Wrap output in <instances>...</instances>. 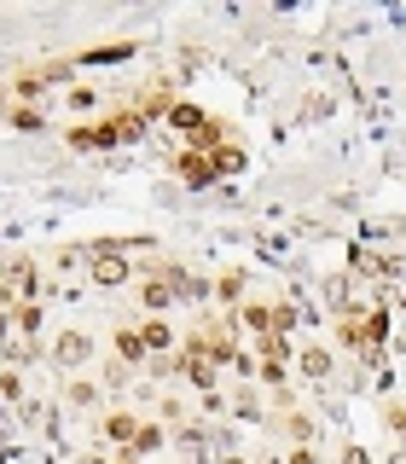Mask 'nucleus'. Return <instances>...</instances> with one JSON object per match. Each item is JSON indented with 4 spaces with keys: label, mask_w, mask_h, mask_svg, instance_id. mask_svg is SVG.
Here are the masks:
<instances>
[{
    "label": "nucleus",
    "mask_w": 406,
    "mask_h": 464,
    "mask_svg": "<svg viewBox=\"0 0 406 464\" xmlns=\"http://www.w3.org/2000/svg\"><path fill=\"white\" fill-rule=\"evenodd\" d=\"M169 302H174V285L157 279V273H145V279H140V308H151V319H163Z\"/></svg>",
    "instance_id": "obj_8"
},
{
    "label": "nucleus",
    "mask_w": 406,
    "mask_h": 464,
    "mask_svg": "<svg viewBox=\"0 0 406 464\" xmlns=\"http://www.w3.org/2000/svg\"><path fill=\"white\" fill-rule=\"evenodd\" d=\"M169 111H174V93H169V87H140V93H134V116H140V122L169 116Z\"/></svg>",
    "instance_id": "obj_9"
},
{
    "label": "nucleus",
    "mask_w": 406,
    "mask_h": 464,
    "mask_svg": "<svg viewBox=\"0 0 406 464\" xmlns=\"http://www.w3.org/2000/svg\"><path fill=\"white\" fill-rule=\"evenodd\" d=\"M6 122L18 128V134H41V128H47V122H41V111H35V105H12V111H6Z\"/></svg>",
    "instance_id": "obj_19"
},
{
    "label": "nucleus",
    "mask_w": 406,
    "mask_h": 464,
    "mask_svg": "<svg viewBox=\"0 0 406 464\" xmlns=\"http://www.w3.org/2000/svg\"><path fill=\"white\" fill-rule=\"evenodd\" d=\"M343 464H372V453L366 447H343Z\"/></svg>",
    "instance_id": "obj_28"
},
{
    "label": "nucleus",
    "mask_w": 406,
    "mask_h": 464,
    "mask_svg": "<svg viewBox=\"0 0 406 464\" xmlns=\"http://www.w3.org/2000/svg\"><path fill=\"white\" fill-rule=\"evenodd\" d=\"M174 174H180L186 186H209L215 180V163H209V157H198V151H180V157H174Z\"/></svg>",
    "instance_id": "obj_10"
},
{
    "label": "nucleus",
    "mask_w": 406,
    "mask_h": 464,
    "mask_svg": "<svg viewBox=\"0 0 406 464\" xmlns=\"http://www.w3.org/2000/svg\"><path fill=\"white\" fill-rule=\"evenodd\" d=\"M383 418H389V435H395V441L406 447V406H389Z\"/></svg>",
    "instance_id": "obj_26"
},
{
    "label": "nucleus",
    "mask_w": 406,
    "mask_h": 464,
    "mask_svg": "<svg viewBox=\"0 0 406 464\" xmlns=\"http://www.w3.org/2000/svg\"><path fill=\"white\" fill-rule=\"evenodd\" d=\"M221 464H250V459H238V453H227V459H221Z\"/></svg>",
    "instance_id": "obj_30"
},
{
    "label": "nucleus",
    "mask_w": 406,
    "mask_h": 464,
    "mask_svg": "<svg viewBox=\"0 0 406 464\" xmlns=\"http://www.w3.org/2000/svg\"><path fill=\"white\" fill-rule=\"evenodd\" d=\"M209 163H215V174H238V169H244V145H221Z\"/></svg>",
    "instance_id": "obj_20"
},
{
    "label": "nucleus",
    "mask_w": 406,
    "mask_h": 464,
    "mask_svg": "<svg viewBox=\"0 0 406 464\" xmlns=\"http://www.w3.org/2000/svg\"><path fill=\"white\" fill-rule=\"evenodd\" d=\"M285 366H290V360H273V354H261V360H256V377H261V383H285Z\"/></svg>",
    "instance_id": "obj_21"
},
{
    "label": "nucleus",
    "mask_w": 406,
    "mask_h": 464,
    "mask_svg": "<svg viewBox=\"0 0 406 464\" xmlns=\"http://www.w3.org/2000/svg\"><path fill=\"white\" fill-rule=\"evenodd\" d=\"M82 256H87V244H82V250H76V244H64V250L53 256V267H58V273H76V267H82Z\"/></svg>",
    "instance_id": "obj_24"
},
{
    "label": "nucleus",
    "mask_w": 406,
    "mask_h": 464,
    "mask_svg": "<svg viewBox=\"0 0 406 464\" xmlns=\"http://www.w3.org/2000/svg\"><path fill=\"white\" fill-rule=\"evenodd\" d=\"M314 435H319V430H314L308 412H290V418H285V441H290V447H314Z\"/></svg>",
    "instance_id": "obj_18"
},
{
    "label": "nucleus",
    "mask_w": 406,
    "mask_h": 464,
    "mask_svg": "<svg viewBox=\"0 0 406 464\" xmlns=\"http://www.w3.org/2000/svg\"><path fill=\"white\" fill-rule=\"evenodd\" d=\"M64 145L70 151H111V145H128V140H122V122L105 116V122H70Z\"/></svg>",
    "instance_id": "obj_1"
},
{
    "label": "nucleus",
    "mask_w": 406,
    "mask_h": 464,
    "mask_svg": "<svg viewBox=\"0 0 406 464\" xmlns=\"http://www.w3.org/2000/svg\"><path fill=\"white\" fill-rule=\"evenodd\" d=\"M116 464H140V453H134V447H122V453H116Z\"/></svg>",
    "instance_id": "obj_29"
},
{
    "label": "nucleus",
    "mask_w": 406,
    "mask_h": 464,
    "mask_svg": "<svg viewBox=\"0 0 406 464\" xmlns=\"http://www.w3.org/2000/svg\"><path fill=\"white\" fill-rule=\"evenodd\" d=\"M87 360H93V337H87V331L70 325V331H58V337H53V366H58V372L76 377Z\"/></svg>",
    "instance_id": "obj_2"
},
{
    "label": "nucleus",
    "mask_w": 406,
    "mask_h": 464,
    "mask_svg": "<svg viewBox=\"0 0 406 464\" xmlns=\"http://www.w3.org/2000/svg\"><path fill=\"white\" fill-rule=\"evenodd\" d=\"M285 464H319V453H314V447H290Z\"/></svg>",
    "instance_id": "obj_27"
},
{
    "label": "nucleus",
    "mask_w": 406,
    "mask_h": 464,
    "mask_svg": "<svg viewBox=\"0 0 406 464\" xmlns=\"http://www.w3.org/2000/svg\"><path fill=\"white\" fill-rule=\"evenodd\" d=\"M232 412H238V418H261V401H256V389H238V401H232Z\"/></svg>",
    "instance_id": "obj_25"
},
{
    "label": "nucleus",
    "mask_w": 406,
    "mask_h": 464,
    "mask_svg": "<svg viewBox=\"0 0 406 464\" xmlns=\"http://www.w3.org/2000/svg\"><path fill=\"white\" fill-rule=\"evenodd\" d=\"M111 348H116V360H122L128 372H134V366H145V360H151V354H145V337H140V325H116Z\"/></svg>",
    "instance_id": "obj_5"
},
{
    "label": "nucleus",
    "mask_w": 406,
    "mask_h": 464,
    "mask_svg": "<svg viewBox=\"0 0 406 464\" xmlns=\"http://www.w3.org/2000/svg\"><path fill=\"white\" fill-rule=\"evenodd\" d=\"M296 366H302V377H314V383H325V377H331V348L308 343V348H302V360H296Z\"/></svg>",
    "instance_id": "obj_16"
},
{
    "label": "nucleus",
    "mask_w": 406,
    "mask_h": 464,
    "mask_svg": "<svg viewBox=\"0 0 406 464\" xmlns=\"http://www.w3.org/2000/svg\"><path fill=\"white\" fill-rule=\"evenodd\" d=\"M244 285H250V279H244L238 267H227L221 279H215V302H221V308H232V314H238V302H244Z\"/></svg>",
    "instance_id": "obj_14"
},
{
    "label": "nucleus",
    "mask_w": 406,
    "mask_h": 464,
    "mask_svg": "<svg viewBox=\"0 0 406 464\" xmlns=\"http://www.w3.org/2000/svg\"><path fill=\"white\" fill-rule=\"evenodd\" d=\"M12 331H18V337H41V331H47V308H41V302H24V308L12 314Z\"/></svg>",
    "instance_id": "obj_15"
},
{
    "label": "nucleus",
    "mask_w": 406,
    "mask_h": 464,
    "mask_svg": "<svg viewBox=\"0 0 406 464\" xmlns=\"http://www.w3.org/2000/svg\"><path fill=\"white\" fill-rule=\"evenodd\" d=\"M169 128H174V134H186V145H192V140L203 134V128H209V116H203V111L192 105V99H174V111H169Z\"/></svg>",
    "instance_id": "obj_6"
},
{
    "label": "nucleus",
    "mask_w": 406,
    "mask_h": 464,
    "mask_svg": "<svg viewBox=\"0 0 406 464\" xmlns=\"http://www.w3.org/2000/svg\"><path fill=\"white\" fill-rule=\"evenodd\" d=\"M354 319V331H360V354H383V343H389V308L377 302V308L366 314H348Z\"/></svg>",
    "instance_id": "obj_4"
},
{
    "label": "nucleus",
    "mask_w": 406,
    "mask_h": 464,
    "mask_svg": "<svg viewBox=\"0 0 406 464\" xmlns=\"http://www.w3.org/2000/svg\"><path fill=\"white\" fill-rule=\"evenodd\" d=\"M64 401L76 406V412H93V406H99V383H93L87 372H76V377L64 383Z\"/></svg>",
    "instance_id": "obj_12"
},
{
    "label": "nucleus",
    "mask_w": 406,
    "mask_h": 464,
    "mask_svg": "<svg viewBox=\"0 0 406 464\" xmlns=\"http://www.w3.org/2000/svg\"><path fill=\"white\" fill-rule=\"evenodd\" d=\"M163 441H169V430L157 424V418H140V435H134V453L145 459V453H157V447H163Z\"/></svg>",
    "instance_id": "obj_17"
},
{
    "label": "nucleus",
    "mask_w": 406,
    "mask_h": 464,
    "mask_svg": "<svg viewBox=\"0 0 406 464\" xmlns=\"http://www.w3.org/2000/svg\"><path fill=\"white\" fill-rule=\"evenodd\" d=\"M273 331H279V337L296 331V308H290V302H273Z\"/></svg>",
    "instance_id": "obj_23"
},
{
    "label": "nucleus",
    "mask_w": 406,
    "mask_h": 464,
    "mask_svg": "<svg viewBox=\"0 0 406 464\" xmlns=\"http://www.w3.org/2000/svg\"><path fill=\"white\" fill-rule=\"evenodd\" d=\"M64 111L76 116V122H93V111H99V87H87V82H76L64 93Z\"/></svg>",
    "instance_id": "obj_11"
},
{
    "label": "nucleus",
    "mask_w": 406,
    "mask_h": 464,
    "mask_svg": "<svg viewBox=\"0 0 406 464\" xmlns=\"http://www.w3.org/2000/svg\"><path fill=\"white\" fill-rule=\"evenodd\" d=\"M99 435H105V441H116V447H134V435H140V412H122V406H116V412H105Z\"/></svg>",
    "instance_id": "obj_7"
},
{
    "label": "nucleus",
    "mask_w": 406,
    "mask_h": 464,
    "mask_svg": "<svg viewBox=\"0 0 406 464\" xmlns=\"http://www.w3.org/2000/svg\"><path fill=\"white\" fill-rule=\"evenodd\" d=\"M140 337H145V354H157V360H163L169 348H174V325H169V319H145V325H140Z\"/></svg>",
    "instance_id": "obj_13"
},
{
    "label": "nucleus",
    "mask_w": 406,
    "mask_h": 464,
    "mask_svg": "<svg viewBox=\"0 0 406 464\" xmlns=\"http://www.w3.org/2000/svg\"><path fill=\"white\" fill-rule=\"evenodd\" d=\"M0 401H12V406H24V377H18V372H12V366H6V372H0Z\"/></svg>",
    "instance_id": "obj_22"
},
{
    "label": "nucleus",
    "mask_w": 406,
    "mask_h": 464,
    "mask_svg": "<svg viewBox=\"0 0 406 464\" xmlns=\"http://www.w3.org/2000/svg\"><path fill=\"white\" fill-rule=\"evenodd\" d=\"M0 285H6L12 296H18V308H24V302H47V296H53V290L35 279V261H24V256H18V261H6V273H0Z\"/></svg>",
    "instance_id": "obj_3"
}]
</instances>
